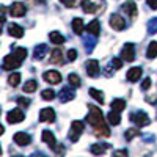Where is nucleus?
Masks as SVG:
<instances>
[{"mask_svg":"<svg viewBox=\"0 0 157 157\" xmlns=\"http://www.w3.org/2000/svg\"><path fill=\"white\" fill-rule=\"evenodd\" d=\"M138 134H140V132H138L137 129H127V130H126V134H124V137H126V140H127V141H130L134 137H137Z\"/></svg>","mask_w":157,"mask_h":157,"instance_id":"c9c22d12","label":"nucleus"},{"mask_svg":"<svg viewBox=\"0 0 157 157\" xmlns=\"http://www.w3.org/2000/svg\"><path fill=\"white\" fill-rule=\"evenodd\" d=\"M8 33L13 36V38H22L24 36V29L17 24H10L8 25Z\"/></svg>","mask_w":157,"mask_h":157,"instance_id":"f3484780","label":"nucleus"},{"mask_svg":"<svg viewBox=\"0 0 157 157\" xmlns=\"http://www.w3.org/2000/svg\"><path fill=\"white\" fill-rule=\"evenodd\" d=\"M46 52H47V46L46 44H38L35 47V50H33V57L36 60H43L44 55H46Z\"/></svg>","mask_w":157,"mask_h":157,"instance_id":"412c9836","label":"nucleus"},{"mask_svg":"<svg viewBox=\"0 0 157 157\" xmlns=\"http://www.w3.org/2000/svg\"><path fill=\"white\" fill-rule=\"evenodd\" d=\"M58 98H60L61 102H69V101H72L75 98V91L72 88H68V86L66 88H61L60 93H58Z\"/></svg>","mask_w":157,"mask_h":157,"instance_id":"ddd939ff","label":"nucleus"},{"mask_svg":"<svg viewBox=\"0 0 157 157\" xmlns=\"http://www.w3.org/2000/svg\"><path fill=\"white\" fill-rule=\"evenodd\" d=\"M50 63H52V64H60V63H63V52H61L60 49L52 50V54H50Z\"/></svg>","mask_w":157,"mask_h":157,"instance_id":"5701e85b","label":"nucleus"},{"mask_svg":"<svg viewBox=\"0 0 157 157\" xmlns=\"http://www.w3.org/2000/svg\"><path fill=\"white\" fill-rule=\"evenodd\" d=\"M49 38H50V43L52 44H63L64 41H66V38H64L61 33H58V32H50L49 33Z\"/></svg>","mask_w":157,"mask_h":157,"instance_id":"b1692460","label":"nucleus"},{"mask_svg":"<svg viewBox=\"0 0 157 157\" xmlns=\"http://www.w3.org/2000/svg\"><path fill=\"white\" fill-rule=\"evenodd\" d=\"M83 129H85V124H83L82 121H72L71 129H69V134H68L69 140H71V141H77L78 138H80Z\"/></svg>","mask_w":157,"mask_h":157,"instance_id":"20e7f679","label":"nucleus"},{"mask_svg":"<svg viewBox=\"0 0 157 157\" xmlns=\"http://www.w3.org/2000/svg\"><path fill=\"white\" fill-rule=\"evenodd\" d=\"M83 44H85L86 52H88V54H91V52H93V49H94V46H96V36H94V35L85 36V38H83Z\"/></svg>","mask_w":157,"mask_h":157,"instance_id":"6ab92c4d","label":"nucleus"},{"mask_svg":"<svg viewBox=\"0 0 157 157\" xmlns=\"http://www.w3.org/2000/svg\"><path fill=\"white\" fill-rule=\"evenodd\" d=\"M148 5H149L152 10H157V0H148Z\"/></svg>","mask_w":157,"mask_h":157,"instance_id":"a19ab883","label":"nucleus"},{"mask_svg":"<svg viewBox=\"0 0 157 157\" xmlns=\"http://www.w3.org/2000/svg\"><path fill=\"white\" fill-rule=\"evenodd\" d=\"M148 32H149L151 35L157 33V17H152V19L148 22Z\"/></svg>","mask_w":157,"mask_h":157,"instance_id":"72a5a7b5","label":"nucleus"},{"mask_svg":"<svg viewBox=\"0 0 157 157\" xmlns=\"http://www.w3.org/2000/svg\"><path fill=\"white\" fill-rule=\"evenodd\" d=\"M141 68L140 66H135V68H130L129 71H127V80L129 82H138V78L141 77Z\"/></svg>","mask_w":157,"mask_h":157,"instance_id":"dca6fc26","label":"nucleus"},{"mask_svg":"<svg viewBox=\"0 0 157 157\" xmlns=\"http://www.w3.org/2000/svg\"><path fill=\"white\" fill-rule=\"evenodd\" d=\"M88 110L90 112H88L86 120L91 126L94 127V135H98V137H110V129L105 124L102 110L96 105H88Z\"/></svg>","mask_w":157,"mask_h":157,"instance_id":"f257e3e1","label":"nucleus"},{"mask_svg":"<svg viewBox=\"0 0 157 157\" xmlns=\"http://www.w3.org/2000/svg\"><path fill=\"white\" fill-rule=\"evenodd\" d=\"M39 121L43 123H54L55 121V112L52 109H43L39 112Z\"/></svg>","mask_w":157,"mask_h":157,"instance_id":"f8f14e48","label":"nucleus"},{"mask_svg":"<svg viewBox=\"0 0 157 157\" xmlns=\"http://www.w3.org/2000/svg\"><path fill=\"white\" fill-rule=\"evenodd\" d=\"M30 141H32V137L29 134H25V132H16L14 134V143L19 146H27V145H30Z\"/></svg>","mask_w":157,"mask_h":157,"instance_id":"4468645a","label":"nucleus"},{"mask_svg":"<svg viewBox=\"0 0 157 157\" xmlns=\"http://www.w3.org/2000/svg\"><path fill=\"white\" fill-rule=\"evenodd\" d=\"M60 2L68 8H75V6H80L85 0H60Z\"/></svg>","mask_w":157,"mask_h":157,"instance_id":"7c9ffc66","label":"nucleus"},{"mask_svg":"<svg viewBox=\"0 0 157 157\" xmlns=\"http://www.w3.org/2000/svg\"><path fill=\"white\" fill-rule=\"evenodd\" d=\"M130 121H132L134 124H137L138 127H146V126H149V123H151V120H149V116L145 113V112H141V110H138V112H135V113H130Z\"/></svg>","mask_w":157,"mask_h":157,"instance_id":"7ed1b4c3","label":"nucleus"},{"mask_svg":"<svg viewBox=\"0 0 157 157\" xmlns=\"http://www.w3.org/2000/svg\"><path fill=\"white\" fill-rule=\"evenodd\" d=\"M25 58H27V49L17 47L14 52H13V54H10V55L5 57V60H3V69L5 71H11V69L19 68Z\"/></svg>","mask_w":157,"mask_h":157,"instance_id":"f03ea898","label":"nucleus"},{"mask_svg":"<svg viewBox=\"0 0 157 157\" xmlns=\"http://www.w3.org/2000/svg\"><path fill=\"white\" fill-rule=\"evenodd\" d=\"M146 57L148 58H155L157 57V41H151L146 50Z\"/></svg>","mask_w":157,"mask_h":157,"instance_id":"bb28decb","label":"nucleus"},{"mask_svg":"<svg viewBox=\"0 0 157 157\" xmlns=\"http://www.w3.org/2000/svg\"><path fill=\"white\" fill-rule=\"evenodd\" d=\"M68 80H69L71 86H75V88H78V86L82 85V82H80V77H78L77 74H69V77H68Z\"/></svg>","mask_w":157,"mask_h":157,"instance_id":"473e14b6","label":"nucleus"},{"mask_svg":"<svg viewBox=\"0 0 157 157\" xmlns=\"http://www.w3.org/2000/svg\"><path fill=\"white\" fill-rule=\"evenodd\" d=\"M66 57H68V60H69V61H74V60L77 58V50H75V49L68 50V55H66Z\"/></svg>","mask_w":157,"mask_h":157,"instance_id":"58836bf2","label":"nucleus"},{"mask_svg":"<svg viewBox=\"0 0 157 157\" xmlns=\"http://www.w3.org/2000/svg\"><path fill=\"white\" fill-rule=\"evenodd\" d=\"M110 27L113 30H118V32H121L126 29V19L120 14H112L110 16Z\"/></svg>","mask_w":157,"mask_h":157,"instance_id":"423d86ee","label":"nucleus"},{"mask_svg":"<svg viewBox=\"0 0 157 157\" xmlns=\"http://www.w3.org/2000/svg\"><path fill=\"white\" fill-rule=\"evenodd\" d=\"M112 66H113L115 69H121L123 60H121V58H113V60H112Z\"/></svg>","mask_w":157,"mask_h":157,"instance_id":"4c0bfd02","label":"nucleus"},{"mask_svg":"<svg viewBox=\"0 0 157 157\" xmlns=\"http://www.w3.org/2000/svg\"><path fill=\"white\" fill-rule=\"evenodd\" d=\"M36 88H38V82L36 80H29L24 85V93H33Z\"/></svg>","mask_w":157,"mask_h":157,"instance_id":"c756f323","label":"nucleus"},{"mask_svg":"<svg viewBox=\"0 0 157 157\" xmlns=\"http://www.w3.org/2000/svg\"><path fill=\"white\" fill-rule=\"evenodd\" d=\"M43 77L47 83H52V85H58L61 82V75L57 71H47V72L43 74Z\"/></svg>","mask_w":157,"mask_h":157,"instance_id":"1a4fd4ad","label":"nucleus"},{"mask_svg":"<svg viewBox=\"0 0 157 157\" xmlns=\"http://www.w3.org/2000/svg\"><path fill=\"white\" fill-rule=\"evenodd\" d=\"M113 154L115 155H127V151L126 149H121V151H115Z\"/></svg>","mask_w":157,"mask_h":157,"instance_id":"79ce46f5","label":"nucleus"},{"mask_svg":"<svg viewBox=\"0 0 157 157\" xmlns=\"http://www.w3.org/2000/svg\"><path fill=\"white\" fill-rule=\"evenodd\" d=\"M121 58L126 61H134L135 60V46L132 43H127L121 50Z\"/></svg>","mask_w":157,"mask_h":157,"instance_id":"0eeeda50","label":"nucleus"},{"mask_svg":"<svg viewBox=\"0 0 157 157\" xmlns=\"http://www.w3.org/2000/svg\"><path fill=\"white\" fill-rule=\"evenodd\" d=\"M25 13H27V8H25V5L22 3H13L10 6V14L14 16V17H21V16H25Z\"/></svg>","mask_w":157,"mask_h":157,"instance_id":"9b49d317","label":"nucleus"},{"mask_svg":"<svg viewBox=\"0 0 157 157\" xmlns=\"http://www.w3.org/2000/svg\"><path fill=\"white\" fill-rule=\"evenodd\" d=\"M124 109H126V101L124 99H113L112 101V110L123 112Z\"/></svg>","mask_w":157,"mask_h":157,"instance_id":"393cba45","label":"nucleus"},{"mask_svg":"<svg viewBox=\"0 0 157 157\" xmlns=\"http://www.w3.org/2000/svg\"><path fill=\"white\" fill-rule=\"evenodd\" d=\"M82 10H83V13H88V14H91V13H96V11H98V5H94L93 2H88V0H85V2L82 3Z\"/></svg>","mask_w":157,"mask_h":157,"instance_id":"a878e982","label":"nucleus"},{"mask_svg":"<svg viewBox=\"0 0 157 157\" xmlns=\"http://www.w3.org/2000/svg\"><path fill=\"white\" fill-rule=\"evenodd\" d=\"M19 82H21V74H19V72H13V74L8 77V83H10L11 86H17Z\"/></svg>","mask_w":157,"mask_h":157,"instance_id":"2f4dec72","label":"nucleus"},{"mask_svg":"<svg viewBox=\"0 0 157 157\" xmlns=\"http://www.w3.org/2000/svg\"><path fill=\"white\" fill-rule=\"evenodd\" d=\"M85 68H86V74L90 77H98L101 69H99V61L98 60H88L86 64H85Z\"/></svg>","mask_w":157,"mask_h":157,"instance_id":"6e6552de","label":"nucleus"},{"mask_svg":"<svg viewBox=\"0 0 157 157\" xmlns=\"http://www.w3.org/2000/svg\"><path fill=\"white\" fill-rule=\"evenodd\" d=\"M123 11L126 13L130 19L137 17V5H135L134 0H127L126 3H123Z\"/></svg>","mask_w":157,"mask_h":157,"instance_id":"9d476101","label":"nucleus"},{"mask_svg":"<svg viewBox=\"0 0 157 157\" xmlns=\"http://www.w3.org/2000/svg\"><path fill=\"white\" fill-rule=\"evenodd\" d=\"M107 143H104V145H91V148H90V151L93 152V154H104L105 152V149H107Z\"/></svg>","mask_w":157,"mask_h":157,"instance_id":"c85d7f7f","label":"nucleus"},{"mask_svg":"<svg viewBox=\"0 0 157 157\" xmlns=\"http://www.w3.org/2000/svg\"><path fill=\"white\" fill-rule=\"evenodd\" d=\"M72 30L75 35H82L83 30H85V25H83V21L80 17H74L72 19Z\"/></svg>","mask_w":157,"mask_h":157,"instance_id":"aec40b11","label":"nucleus"},{"mask_svg":"<svg viewBox=\"0 0 157 157\" xmlns=\"http://www.w3.org/2000/svg\"><path fill=\"white\" fill-rule=\"evenodd\" d=\"M43 141H46L52 149H55V148H57V145H58L57 140H55V135L52 134L50 130H47V129H46V130H43Z\"/></svg>","mask_w":157,"mask_h":157,"instance_id":"2eb2a0df","label":"nucleus"},{"mask_svg":"<svg viewBox=\"0 0 157 157\" xmlns=\"http://www.w3.org/2000/svg\"><path fill=\"white\" fill-rule=\"evenodd\" d=\"M107 120H109V124H112V126H118V124L121 123L120 112H116V110L109 112V115H107Z\"/></svg>","mask_w":157,"mask_h":157,"instance_id":"4be33fe9","label":"nucleus"},{"mask_svg":"<svg viewBox=\"0 0 157 157\" xmlns=\"http://www.w3.org/2000/svg\"><path fill=\"white\" fill-rule=\"evenodd\" d=\"M90 96L93 98L94 101H98L99 104H104V94H102V91H99L96 88H90Z\"/></svg>","mask_w":157,"mask_h":157,"instance_id":"cd10ccee","label":"nucleus"},{"mask_svg":"<svg viewBox=\"0 0 157 157\" xmlns=\"http://www.w3.org/2000/svg\"><path fill=\"white\" fill-rule=\"evenodd\" d=\"M149 86H151V78H149V77H146L145 80H143V83H141V90H145V91H146Z\"/></svg>","mask_w":157,"mask_h":157,"instance_id":"ea45409f","label":"nucleus"},{"mask_svg":"<svg viewBox=\"0 0 157 157\" xmlns=\"http://www.w3.org/2000/svg\"><path fill=\"white\" fill-rule=\"evenodd\" d=\"M17 104H19V107H29L30 105V99H27V98H17Z\"/></svg>","mask_w":157,"mask_h":157,"instance_id":"e433bc0d","label":"nucleus"},{"mask_svg":"<svg viewBox=\"0 0 157 157\" xmlns=\"http://www.w3.org/2000/svg\"><path fill=\"white\" fill-rule=\"evenodd\" d=\"M6 121L10 124H17L24 121V112L21 109H13L6 113Z\"/></svg>","mask_w":157,"mask_h":157,"instance_id":"39448f33","label":"nucleus"},{"mask_svg":"<svg viewBox=\"0 0 157 157\" xmlns=\"http://www.w3.org/2000/svg\"><path fill=\"white\" fill-rule=\"evenodd\" d=\"M41 96L44 101H52V99H55V91L54 90H44Z\"/></svg>","mask_w":157,"mask_h":157,"instance_id":"f704fd0d","label":"nucleus"},{"mask_svg":"<svg viewBox=\"0 0 157 157\" xmlns=\"http://www.w3.org/2000/svg\"><path fill=\"white\" fill-rule=\"evenodd\" d=\"M86 32H88V35L98 36V35L101 33V24H99V21H98V19L91 21V22L88 24V27H86Z\"/></svg>","mask_w":157,"mask_h":157,"instance_id":"a211bd4d","label":"nucleus"}]
</instances>
